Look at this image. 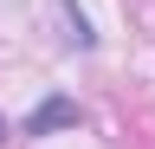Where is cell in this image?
Wrapping results in <instances>:
<instances>
[{
  "label": "cell",
  "instance_id": "6da1fadb",
  "mask_svg": "<svg viewBox=\"0 0 155 149\" xmlns=\"http://www.w3.org/2000/svg\"><path fill=\"white\" fill-rule=\"evenodd\" d=\"M84 123V110H78V97H65V91H52L45 104L32 110L26 123H19V136H52V130H78Z\"/></svg>",
  "mask_w": 155,
  "mask_h": 149
},
{
  "label": "cell",
  "instance_id": "7a4b0ae2",
  "mask_svg": "<svg viewBox=\"0 0 155 149\" xmlns=\"http://www.w3.org/2000/svg\"><path fill=\"white\" fill-rule=\"evenodd\" d=\"M0 143H7V123H0Z\"/></svg>",
  "mask_w": 155,
  "mask_h": 149
}]
</instances>
